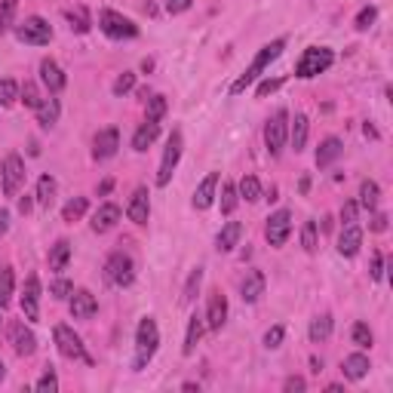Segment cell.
I'll use <instances>...</instances> for the list:
<instances>
[{
	"instance_id": "cell-1",
	"label": "cell",
	"mask_w": 393,
	"mask_h": 393,
	"mask_svg": "<svg viewBox=\"0 0 393 393\" xmlns=\"http://www.w3.org/2000/svg\"><path fill=\"white\" fill-rule=\"evenodd\" d=\"M283 50H286V40H274V43H265V46H261L258 56L252 59V65L246 68V71H243L240 77H237L234 83H230V96H240V92L249 89L252 83H255L258 77L265 74L267 68H271V61L280 59V52H283Z\"/></svg>"
},
{
	"instance_id": "cell-2",
	"label": "cell",
	"mask_w": 393,
	"mask_h": 393,
	"mask_svg": "<svg viewBox=\"0 0 393 393\" xmlns=\"http://www.w3.org/2000/svg\"><path fill=\"white\" fill-rule=\"evenodd\" d=\"M160 348V329H157V320L154 317H142L135 329V369H144L154 359V353Z\"/></svg>"
},
{
	"instance_id": "cell-3",
	"label": "cell",
	"mask_w": 393,
	"mask_h": 393,
	"mask_svg": "<svg viewBox=\"0 0 393 393\" xmlns=\"http://www.w3.org/2000/svg\"><path fill=\"white\" fill-rule=\"evenodd\" d=\"M332 61H335V52L329 50V46H307V50L302 52V59H298V65H295V77L311 80V77L329 71Z\"/></svg>"
},
{
	"instance_id": "cell-4",
	"label": "cell",
	"mask_w": 393,
	"mask_h": 393,
	"mask_svg": "<svg viewBox=\"0 0 393 393\" xmlns=\"http://www.w3.org/2000/svg\"><path fill=\"white\" fill-rule=\"evenodd\" d=\"M286 142H289V111H286V107H280V111H276L274 117L267 120V126H265L267 154H271V157H280L283 148H286Z\"/></svg>"
},
{
	"instance_id": "cell-5",
	"label": "cell",
	"mask_w": 393,
	"mask_h": 393,
	"mask_svg": "<svg viewBox=\"0 0 393 393\" xmlns=\"http://www.w3.org/2000/svg\"><path fill=\"white\" fill-rule=\"evenodd\" d=\"M98 28H102L111 40H133V37H138V25H135V22L126 19L123 13H114V10H102V13H98Z\"/></svg>"
},
{
	"instance_id": "cell-6",
	"label": "cell",
	"mask_w": 393,
	"mask_h": 393,
	"mask_svg": "<svg viewBox=\"0 0 393 393\" xmlns=\"http://www.w3.org/2000/svg\"><path fill=\"white\" fill-rule=\"evenodd\" d=\"M105 280L117 289H126L135 280V265L126 252H111L105 261Z\"/></svg>"
},
{
	"instance_id": "cell-7",
	"label": "cell",
	"mask_w": 393,
	"mask_h": 393,
	"mask_svg": "<svg viewBox=\"0 0 393 393\" xmlns=\"http://www.w3.org/2000/svg\"><path fill=\"white\" fill-rule=\"evenodd\" d=\"M0 181H3L6 197H19L22 184H25V160L19 154H6L3 166H0Z\"/></svg>"
},
{
	"instance_id": "cell-8",
	"label": "cell",
	"mask_w": 393,
	"mask_h": 393,
	"mask_svg": "<svg viewBox=\"0 0 393 393\" xmlns=\"http://www.w3.org/2000/svg\"><path fill=\"white\" fill-rule=\"evenodd\" d=\"M15 37L28 46H46L52 40V28L46 19H40V15H28L22 25H15Z\"/></svg>"
},
{
	"instance_id": "cell-9",
	"label": "cell",
	"mask_w": 393,
	"mask_h": 393,
	"mask_svg": "<svg viewBox=\"0 0 393 393\" xmlns=\"http://www.w3.org/2000/svg\"><path fill=\"white\" fill-rule=\"evenodd\" d=\"M52 338H56V348L65 359H83V363H92L87 357V348H83V338L74 332L71 326H56L52 329Z\"/></svg>"
},
{
	"instance_id": "cell-10",
	"label": "cell",
	"mask_w": 393,
	"mask_h": 393,
	"mask_svg": "<svg viewBox=\"0 0 393 393\" xmlns=\"http://www.w3.org/2000/svg\"><path fill=\"white\" fill-rule=\"evenodd\" d=\"M181 133L175 129L172 135H169V142H166V151H163V160H160V169H157V184L160 188H166L169 181H172V172H175V166H179V160H181Z\"/></svg>"
},
{
	"instance_id": "cell-11",
	"label": "cell",
	"mask_w": 393,
	"mask_h": 393,
	"mask_svg": "<svg viewBox=\"0 0 393 393\" xmlns=\"http://www.w3.org/2000/svg\"><path fill=\"white\" fill-rule=\"evenodd\" d=\"M289 234H292V212H289V209L274 212L271 218H267V228H265L267 243H271L274 249H280V246L289 240Z\"/></svg>"
},
{
	"instance_id": "cell-12",
	"label": "cell",
	"mask_w": 393,
	"mask_h": 393,
	"mask_svg": "<svg viewBox=\"0 0 393 393\" xmlns=\"http://www.w3.org/2000/svg\"><path fill=\"white\" fill-rule=\"evenodd\" d=\"M120 148V133L114 126H107V129H98L96 138H92V157L102 163V160H111L114 154H117Z\"/></svg>"
},
{
	"instance_id": "cell-13",
	"label": "cell",
	"mask_w": 393,
	"mask_h": 393,
	"mask_svg": "<svg viewBox=\"0 0 393 393\" xmlns=\"http://www.w3.org/2000/svg\"><path fill=\"white\" fill-rule=\"evenodd\" d=\"M22 313H25L28 322L40 320V280L34 274L25 280V289H22Z\"/></svg>"
},
{
	"instance_id": "cell-14",
	"label": "cell",
	"mask_w": 393,
	"mask_h": 393,
	"mask_svg": "<svg viewBox=\"0 0 393 393\" xmlns=\"http://www.w3.org/2000/svg\"><path fill=\"white\" fill-rule=\"evenodd\" d=\"M225 320H228V298L221 295L218 289H215L212 295H209V304H206V317H203V322H206V329H209V332H221Z\"/></svg>"
},
{
	"instance_id": "cell-15",
	"label": "cell",
	"mask_w": 393,
	"mask_h": 393,
	"mask_svg": "<svg viewBox=\"0 0 393 393\" xmlns=\"http://www.w3.org/2000/svg\"><path fill=\"white\" fill-rule=\"evenodd\" d=\"M10 341H13V350L19 353V357H31V353L37 350V338L22 320L10 322Z\"/></svg>"
},
{
	"instance_id": "cell-16",
	"label": "cell",
	"mask_w": 393,
	"mask_h": 393,
	"mask_svg": "<svg viewBox=\"0 0 393 393\" xmlns=\"http://www.w3.org/2000/svg\"><path fill=\"white\" fill-rule=\"evenodd\" d=\"M148 188H135L133 191V197H129V206H126V215H129V221H135L138 228L142 225H148V218H151V200H148Z\"/></svg>"
},
{
	"instance_id": "cell-17",
	"label": "cell",
	"mask_w": 393,
	"mask_h": 393,
	"mask_svg": "<svg viewBox=\"0 0 393 393\" xmlns=\"http://www.w3.org/2000/svg\"><path fill=\"white\" fill-rule=\"evenodd\" d=\"M96 311H98V302L92 292H87V289L71 292V317L74 320H92Z\"/></svg>"
},
{
	"instance_id": "cell-18",
	"label": "cell",
	"mask_w": 393,
	"mask_h": 393,
	"mask_svg": "<svg viewBox=\"0 0 393 393\" xmlns=\"http://www.w3.org/2000/svg\"><path fill=\"white\" fill-rule=\"evenodd\" d=\"M40 80H43V87L50 89V96H56V92L65 89L68 77H65V71H61V68L52 59H43L40 61Z\"/></svg>"
},
{
	"instance_id": "cell-19",
	"label": "cell",
	"mask_w": 393,
	"mask_h": 393,
	"mask_svg": "<svg viewBox=\"0 0 393 393\" xmlns=\"http://www.w3.org/2000/svg\"><path fill=\"white\" fill-rule=\"evenodd\" d=\"M117 221H120V206L117 203H102L96 212H92V230H96V234H107Z\"/></svg>"
},
{
	"instance_id": "cell-20",
	"label": "cell",
	"mask_w": 393,
	"mask_h": 393,
	"mask_svg": "<svg viewBox=\"0 0 393 393\" xmlns=\"http://www.w3.org/2000/svg\"><path fill=\"white\" fill-rule=\"evenodd\" d=\"M215 191H218V172H209L194 191V209H209L215 203Z\"/></svg>"
},
{
	"instance_id": "cell-21",
	"label": "cell",
	"mask_w": 393,
	"mask_h": 393,
	"mask_svg": "<svg viewBox=\"0 0 393 393\" xmlns=\"http://www.w3.org/2000/svg\"><path fill=\"white\" fill-rule=\"evenodd\" d=\"M265 286H267L265 274H261V271H249V274H246V280H243V286H240L243 302H246V304H255L258 298L265 295Z\"/></svg>"
},
{
	"instance_id": "cell-22",
	"label": "cell",
	"mask_w": 393,
	"mask_h": 393,
	"mask_svg": "<svg viewBox=\"0 0 393 393\" xmlns=\"http://www.w3.org/2000/svg\"><path fill=\"white\" fill-rule=\"evenodd\" d=\"M359 246H363V230L357 225H344L341 237H338V252H341L344 258H353L359 252Z\"/></svg>"
},
{
	"instance_id": "cell-23",
	"label": "cell",
	"mask_w": 393,
	"mask_h": 393,
	"mask_svg": "<svg viewBox=\"0 0 393 393\" xmlns=\"http://www.w3.org/2000/svg\"><path fill=\"white\" fill-rule=\"evenodd\" d=\"M369 369L372 366H369L366 353H350V357H344V363H341V372L348 381H363L369 375Z\"/></svg>"
},
{
	"instance_id": "cell-24",
	"label": "cell",
	"mask_w": 393,
	"mask_h": 393,
	"mask_svg": "<svg viewBox=\"0 0 393 393\" xmlns=\"http://www.w3.org/2000/svg\"><path fill=\"white\" fill-rule=\"evenodd\" d=\"M344 154V144H341V138H335V135H329V138H322L320 142V148H317V166L320 169H326V166H332L338 157Z\"/></svg>"
},
{
	"instance_id": "cell-25",
	"label": "cell",
	"mask_w": 393,
	"mask_h": 393,
	"mask_svg": "<svg viewBox=\"0 0 393 393\" xmlns=\"http://www.w3.org/2000/svg\"><path fill=\"white\" fill-rule=\"evenodd\" d=\"M160 135V123H151V120H144L142 126L135 129V135H133V151L138 154H144L154 144V138Z\"/></svg>"
},
{
	"instance_id": "cell-26",
	"label": "cell",
	"mask_w": 393,
	"mask_h": 393,
	"mask_svg": "<svg viewBox=\"0 0 393 393\" xmlns=\"http://www.w3.org/2000/svg\"><path fill=\"white\" fill-rule=\"evenodd\" d=\"M240 237H243L240 221H228V225L218 230V237H215V246H218L221 252H230L234 246H240Z\"/></svg>"
},
{
	"instance_id": "cell-27",
	"label": "cell",
	"mask_w": 393,
	"mask_h": 393,
	"mask_svg": "<svg viewBox=\"0 0 393 393\" xmlns=\"http://www.w3.org/2000/svg\"><path fill=\"white\" fill-rule=\"evenodd\" d=\"M203 329H206L203 317H200V313H194V317L188 320V332H184V348H181V353H184V357H191V353L197 350L200 338H203Z\"/></svg>"
},
{
	"instance_id": "cell-28",
	"label": "cell",
	"mask_w": 393,
	"mask_h": 393,
	"mask_svg": "<svg viewBox=\"0 0 393 393\" xmlns=\"http://www.w3.org/2000/svg\"><path fill=\"white\" fill-rule=\"evenodd\" d=\"M34 111H37V123H40L43 129H52V126H56V120H59V111H61V107H59V98L46 96L43 102L34 107Z\"/></svg>"
},
{
	"instance_id": "cell-29",
	"label": "cell",
	"mask_w": 393,
	"mask_h": 393,
	"mask_svg": "<svg viewBox=\"0 0 393 393\" xmlns=\"http://www.w3.org/2000/svg\"><path fill=\"white\" fill-rule=\"evenodd\" d=\"M307 133H311V123H307V117H304V114H295V120L289 123V142H292V148L304 151Z\"/></svg>"
},
{
	"instance_id": "cell-30",
	"label": "cell",
	"mask_w": 393,
	"mask_h": 393,
	"mask_svg": "<svg viewBox=\"0 0 393 393\" xmlns=\"http://www.w3.org/2000/svg\"><path fill=\"white\" fill-rule=\"evenodd\" d=\"M378 200H381V188H378V181H363L359 184V200H357V206H363V209L369 212H375L378 209Z\"/></svg>"
},
{
	"instance_id": "cell-31",
	"label": "cell",
	"mask_w": 393,
	"mask_h": 393,
	"mask_svg": "<svg viewBox=\"0 0 393 393\" xmlns=\"http://www.w3.org/2000/svg\"><path fill=\"white\" fill-rule=\"evenodd\" d=\"M307 335H311L313 344L329 341V335H332V317H329V313H320V317H313V320H311V329H307Z\"/></svg>"
},
{
	"instance_id": "cell-32",
	"label": "cell",
	"mask_w": 393,
	"mask_h": 393,
	"mask_svg": "<svg viewBox=\"0 0 393 393\" xmlns=\"http://www.w3.org/2000/svg\"><path fill=\"white\" fill-rule=\"evenodd\" d=\"M68 261H71V243L68 240H59L56 246L50 249V271H65Z\"/></svg>"
},
{
	"instance_id": "cell-33",
	"label": "cell",
	"mask_w": 393,
	"mask_h": 393,
	"mask_svg": "<svg viewBox=\"0 0 393 393\" xmlns=\"http://www.w3.org/2000/svg\"><path fill=\"white\" fill-rule=\"evenodd\" d=\"M87 209H89V200L87 197H74V200H68V203H65L61 218H65L68 225H74V221H80L83 215H87Z\"/></svg>"
},
{
	"instance_id": "cell-34",
	"label": "cell",
	"mask_w": 393,
	"mask_h": 393,
	"mask_svg": "<svg viewBox=\"0 0 393 393\" xmlns=\"http://www.w3.org/2000/svg\"><path fill=\"white\" fill-rule=\"evenodd\" d=\"M13 292H15V274L13 267H0V311L13 302Z\"/></svg>"
},
{
	"instance_id": "cell-35",
	"label": "cell",
	"mask_w": 393,
	"mask_h": 393,
	"mask_svg": "<svg viewBox=\"0 0 393 393\" xmlns=\"http://www.w3.org/2000/svg\"><path fill=\"white\" fill-rule=\"evenodd\" d=\"M237 194H240V200H246V203L261 200V184H258L255 175H243L240 184H237Z\"/></svg>"
},
{
	"instance_id": "cell-36",
	"label": "cell",
	"mask_w": 393,
	"mask_h": 393,
	"mask_svg": "<svg viewBox=\"0 0 393 393\" xmlns=\"http://www.w3.org/2000/svg\"><path fill=\"white\" fill-rule=\"evenodd\" d=\"M65 19H68V25H71V31H77V34H87L89 31V13L83 10V6L65 10Z\"/></svg>"
},
{
	"instance_id": "cell-37",
	"label": "cell",
	"mask_w": 393,
	"mask_h": 393,
	"mask_svg": "<svg viewBox=\"0 0 393 393\" xmlns=\"http://www.w3.org/2000/svg\"><path fill=\"white\" fill-rule=\"evenodd\" d=\"M200 283H203V267H194L191 276H188V283H184V289H181V302L184 304H194V298L200 292Z\"/></svg>"
},
{
	"instance_id": "cell-38",
	"label": "cell",
	"mask_w": 393,
	"mask_h": 393,
	"mask_svg": "<svg viewBox=\"0 0 393 393\" xmlns=\"http://www.w3.org/2000/svg\"><path fill=\"white\" fill-rule=\"evenodd\" d=\"M52 200H56V179L52 175H40V181H37V203L50 206Z\"/></svg>"
},
{
	"instance_id": "cell-39",
	"label": "cell",
	"mask_w": 393,
	"mask_h": 393,
	"mask_svg": "<svg viewBox=\"0 0 393 393\" xmlns=\"http://www.w3.org/2000/svg\"><path fill=\"white\" fill-rule=\"evenodd\" d=\"M218 203H221V212H225V215H230V212L237 209V203H240V194H237V184H234V181H225V184H221V200H218Z\"/></svg>"
},
{
	"instance_id": "cell-40",
	"label": "cell",
	"mask_w": 393,
	"mask_h": 393,
	"mask_svg": "<svg viewBox=\"0 0 393 393\" xmlns=\"http://www.w3.org/2000/svg\"><path fill=\"white\" fill-rule=\"evenodd\" d=\"M15 10H19V0H0V34H6L13 28Z\"/></svg>"
},
{
	"instance_id": "cell-41",
	"label": "cell",
	"mask_w": 393,
	"mask_h": 393,
	"mask_svg": "<svg viewBox=\"0 0 393 393\" xmlns=\"http://www.w3.org/2000/svg\"><path fill=\"white\" fill-rule=\"evenodd\" d=\"M19 98H22V105L25 107H37L43 102V96H40V89H37V83H31V80H25L19 87Z\"/></svg>"
},
{
	"instance_id": "cell-42",
	"label": "cell",
	"mask_w": 393,
	"mask_h": 393,
	"mask_svg": "<svg viewBox=\"0 0 393 393\" xmlns=\"http://www.w3.org/2000/svg\"><path fill=\"white\" fill-rule=\"evenodd\" d=\"M166 111H169L166 96H151V98H148V120H151V123H160V120L166 117Z\"/></svg>"
},
{
	"instance_id": "cell-43",
	"label": "cell",
	"mask_w": 393,
	"mask_h": 393,
	"mask_svg": "<svg viewBox=\"0 0 393 393\" xmlns=\"http://www.w3.org/2000/svg\"><path fill=\"white\" fill-rule=\"evenodd\" d=\"M350 335H353V344H357V348H363V350H369V348H372V341H375L372 329H369L366 322H357Z\"/></svg>"
},
{
	"instance_id": "cell-44",
	"label": "cell",
	"mask_w": 393,
	"mask_h": 393,
	"mask_svg": "<svg viewBox=\"0 0 393 393\" xmlns=\"http://www.w3.org/2000/svg\"><path fill=\"white\" fill-rule=\"evenodd\" d=\"M15 98H19V83L15 80H10V77H3V80H0V105H13Z\"/></svg>"
},
{
	"instance_id": "cell-45",
	"label": "cell",
	"mask_w": 393,
	"mask_h": 393,
	"mask_svg": "<svg viewBox=\"0 0 393 393\" xmlns=\"http://www.w3.org/2000/svg\"><path fill=\"white\" fill-rule=\"evenodd\" d=\"M302 246H304V252H317V221H304V228H302Z\"/></svg>"
},
{
	"instance_id": "cell-46",
	"label": "cell",
	"mask_w": 393,
	"mask_h": 393,
	"mask_svg": "<svg viewBox=\"0 0 393 393\" xmlns=\"http://www.w3.org/2000/svg\"><path fill=\"white\" fill-rule=\"evenodd\" d=\"M34 390H40V393H56V390H59V378H56V372H52V369H46V372L40 375V378H37Z\"/></svg>"
},
{
	"instance_id": "cell-47",
	"label": "cell",
	"mask_w": 393,
	"mask_h": 393,
	"mask_svg": "<svg viewBox=\"0 0 393 393\" xmlns=\"http://www.w3.org/2000/svg\"><path fill=\"white\" fill-rule=\"evenodd\" d=\"M133 87H135V74H133V71H123L117 80H114L111 89H114V96H126V92L133 89Z\"/></svg>"
},
{
	"instance_id": "cell-48",
	"label": "cell",
	"mask_w": 393,
	"mask_h": 393,
	"mask_svg": "<svg viewBox=\"0 0 393 393\" xmlns=\"http://www.w3.org/2000/svg\"><path fill=\"white\" fill-rule=\"evenodd\" d=\"M283 338H286V332H283V326L267 329V332H265V348H267V350H276V348L283 344Z\"/></svg>"
},
{
	"instance_id": "cell-49",
	"label": "cell",
	"mask_w": 393,
	"mask_h": 393,
	"mask_svg": "<svg viewBox=\"0 0 393 393\" xmlns=\"http://www.w3.org/2000/svg\"><path fill=\"white\" fill-rule=\"evenodd\" d=\"M71 292H74V283H68V280H56L50 286V295L59 298V302H61V298H71Z\"/></svg>"
},
{
	"instance_id": "cell-50",
	"label": "cell",
	"mask_w": 393,
	"mask_h": 393,
	"mask_svg": "<svg viewBox=\"0 0 393 393\" xmlns=\"http://www.w3.org/2000/svg\"><path fill=\"white\" fill-rule=\"evenodd\" d=\"M357 212H359L357 200H348V203L341 206V225H357Z\"/></svg>"
},
{
	"instance_id": "cell-51",
	"label": "cell",
	"mask_w": 393,
	"mask_h": 393,
	"mask_svg": "<svg viewBox=\"0 0 393 393\" xmlns=\"http://www.w3.org/2000/svg\"><path fill=\"white\" fill-rule=\"evenodd\" d=\"M375 19H378V10H375V6H366V10H359V15H357V28L366 31Z\"/></svg>"
},
{
	"instance_id": "cell-52",
	"label": "cell",
	"mask_w": 393,
	"mask_h": 393,
	"mask_svg": "<svg viewBox=\"0 0 393 393\" xmlns=\"http://www.w3.org/2000/svg\"><path fill=\"white\" fill-rule=\"evenodd\" d=\"M280 87H283L280 77H274V80H261V83H258V89H255V96H258V98H265V96H271V92H276Z\"/></svg>"
},
{
	"instance_id": "cell-53",
	"label": "cell",
	"mask_w": 393,
	"mask_h": 393,
	"mask_svg": "<svg viewBox=\"0 0 393 393\" xmlns=\"http://www.w3.org/2000/svg\"><path fill=\"white\" fill-rule=\"evenodd\" d=\"M369 274H372V280H381L384 276V255L381 252H372V267H369Z\"/></svg>"
},
{
	"instance_id": "cell-54",
	"label": "cell",
	"mask_w": 393,
	"mask_h": 393,
	"mask_svg": "<svg viewBox=\"0 0 393 393\" xmlns=\"http://www.w3.org/2000/svg\"><path fill=\"white\" fill-rule=\"evenodd\" d=\"M191 10V0H166V13L179 15V13H188Z\"/></svg>"
},
{
	"instance_id": "cell-55",
	"label": "cell",
	"mask_w": 393,
	"mask_h": 393,
	"mask_svg": "<svg viewBox=\"0 0 393 393\" xmlns=\"http://www.w3.org/2000/svg\"><path fill=\"white\" fill-rule=\"evenodd\" d=\"M283 390L286 393H302L304 390V378H298V375H292V378L283 381Z\"/></svg>"
},
{
	"instance_id": "cell-56",
	"label": "cell",
	"mask_w": 393,
	"mask_h": 393,
	"mask_svg": "<svg viewBox=\"0 0 393 393\" xmlns=\"http://www.w3.org/2000/svg\"><path fill=\"white\" fill-rule=\"evenodd\" d=\"M372 230H387V215H384V212L375 215V218H372Z\"/></svg>"
},
{
	"instance_id": "cell-57",
	"label": "cell",
	"mask_w": 393,
	"mask_h": 393,
	"mask_svg": "<svg viewBox=\"0 0 393 393\" xmlns=\"http://www.w3.org/2000/svg\"><path fill=\"white\" fill-rule=\"evenodd\" d=\"M6 230H10V212L0 209V237H6Z\"/></svg>"
},
{
	"instance_id": "cell-58",
	"label": "cell",
	"mask_w": 393,
	"mask_h": 393,
	"mask_svg": "<svg viewBox=\"0 0 393 393\" xmlns=\"http://www.w3.org/2000/svg\"><path fill=\"white\" fill-rule=\"evenodd\" d=\"M31 206H34V200H31L28 194H25V197H19V212H22V215H28V212H31Z\"/></svg>"
},
{
	"instance_id": "cell-59",
	"label": "cell",
	"mask_w": 393,
	"mask_h": 393,
	"mask_svg": "<svg viewBox=\"0 0 393 393\" xmlns=\"http://www.w3.org/2000/svg\"><path fill=\"white\" fill-rule=\"evenodd\" d=\"M363 129H366V135H369V138H378V129H375V126H372V123H366V126H363Z\"/></svg>"
},
{
	"instance_id": "cell-60",
	"label": "cell",
	"mask_w": 393,
	"mask_h": 393,
	"mask_svg": "<svg viewBox=\"0 0 393 393\" xmlns=\"http://www.w3.org/2000/svg\"><path fill=\"white\" fill-rule=\"evenodd\" d=\"M111 188H114V181H111V179H107V181H102V188H98V194H102V197H105V194H107V191H111Z\"/></svg>"
},
{
	"instance_id": "cell-61",
	"label": "cell",
	"mask_w": 393,
	"mask_h": 393,
	"mask_svg": "<svg viewBox=\"0 0 393 393\" xmlns=\"http://www.w3.org/2000/svg\"><path fill=\"white\" fill-rule=\"evenodd\" d=\"M311 366H313V372L320 375V369H322V359H320V357H313V359H311Z\"/></svg>"
},
{
	"instance_id": "cell-62",
	"label": "cell",
	"mask_w": 393,
	"mask_h": 393,
	"mask_svg": "<svg viewBox=\"0 0 393 393\" xmlns=\"http://www.w3.org/2000/svg\"><path fill=\"white\" fill-rule=\"evenodd\" d=\"M3 375H6V366H3V363H0V381H3Z\"/></svg>"
},
{
	"instance_id": "cell-63",
	"label": "cell",
	"mask_w": 393,
	"mask_h": 393,
	"mask_svg": "<svg viewBox=\"0 0 393 393\" xmlns=\"http://www.w3.org/2000/svg\"><path fill=\"white\" fill-rule=\"evenodd\" d=\"M0 326H3V320H0Z\"/></svg>"
}]
</instances>
